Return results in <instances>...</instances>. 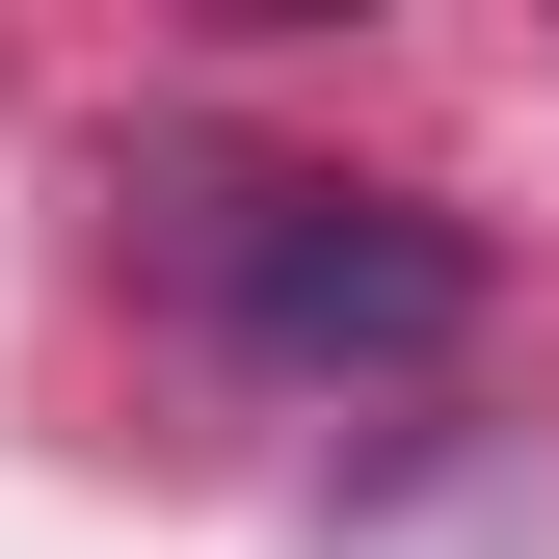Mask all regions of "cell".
<instances>
[{"label":"cell","mask_w":559,"mask_h":559,"mask_svg":"<svg viewBox=\"0 0 559 559\" xmlns=\"http://www.w3.org/2000/svg\"><path fill=\"white\" fill-rule=\"evenodd\" d=\"M160 266L294 400H373V373H453L479 346V240L427 187H346V160H160Z\"/></svg>","instance_id":"6da1fadb"}]
</instances>
